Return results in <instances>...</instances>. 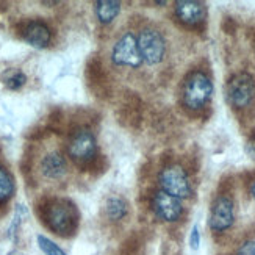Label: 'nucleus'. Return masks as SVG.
Instances as JSON below:
<instances>
[{"mask_svg": "<svg viewBox=\"0 0 255 255\" xmlns=\"http://www.w3.org/2000/svg\"><path fill=\"white\" fill-rule=\"evenodd\" d=\"M25 82H27L25 74L20 71H16L5 79V86L11 91H16V90H20V88L25 85Z\"/></svg>", "mask_w": 255, "mask_h": 255, "instance_id": "obj_17", "label": "nucleus"}, {"mask_svg": "<svg viewBox=\"0 0 255 255\" xmlns=\"http://www.w3.org/2000/svg\"><path fill=\"white\" fill-rule=\"evenodd\" d=\"M199 245H201V234H199L197 226H194L193 230H191V235H190V246H191L193 251H197Z\"/></svg>", "mask_w": 255, "mask_h": 255, "instance_id": "obj_19", "label": "nucleus"}, {"mask_svg": "<svg viewBox=\"0 0 255 255\" xmlns=\"http://www.w3.org/2000/svg\"><path fill=\"white\" fill-rule=\"evenodd\" d=\"M38 246L46 255H66L61 248H58L52 240L44 235H38Z\"/></svg>", "mask_w": 255, "mask_h": 255, "instance_id": "obj_16", "label": "nucleus"}, {"mask_svg": "<svg viewBox=\"0 0 255 255\" xmlns=\"http://www.w3.org/2000/svg\"><path fill=\"white\" fill-rule=\"evenodd\" d=\"M251 191H252V197H254V201H255V182L252 183V190Z\"/></svg>", "mask_w": 255, "mask_h": 255, "instance_id": "obj_22", "label": "nucleus"}, {"mask_svg": "<svg viewBox=\"0 0 255 255\" xmlns=\"http://www.w3.org/2000/svg\"><path fill=\"white\" fill-rule=\"evenodd\" d=\"M22 36L27 44H30L35 49H44L49 46V42L52 39V33L49 27L41 20H31L25 25Z\"/></svg>", "mask_w": 255, "mask_h": 255, "instance_id": "obj_11", "label": "nucleus"}, {"mask_svg": "<svg viewBox=\"0 0 255 255\" xmlns=\"http://www.w3.org/2000/svg\"><path fill=\"white\" fill-rule=\"evenodd\" d=\"M27 215V210L24 205H17L16 207V212H14V216H13V223H11L9 229H8V238L9 240H14V235L17 234V229L22 223V218Z\"/></svg>", "mask_w": 255, "mask_h": 255, "instance_id": "obj_18", "label": "nucleus"}, {"mask_svg": "<svg viewBox=\"0 0 255 255\" xmlns=\"http://www.w3.org/2000/svg\"><path fill=\"white\" fill-rule=\"evenodd\" d=\"M42 5H57V2H42Z\"/></svg>", "mask_w": 255, "mask_h": 255, "instance_id": "obj_23", "label": "nucleus"}, {"mask_svg": "<svg viewBox=\"0 0 255 255\" xmlns=\"http://www.w3.org/2000/svg\"><path fill=\"white\" fill-rule=\"evenodd\" d=\"M160 186L161 191L168 193L177 199H186L191 196V183L185 169L179 164H171L161 169L160 175Z\"/></svg>", "mask_w": 255, "mask_h": 255, "instance_id": "obj_3", "label": "nucleus"}, {"mask_svg": "<svg viewBox=\"0 0 255 255\" xmlns=\"http://www.w3.org/2000/svg\"><path fill=\"white\" fill-rule=\"evenodd\" d=\"M121 13V2L116 0H97L96 2V16L101 24H110Z\"/></svg>", "mask_w": 255, "mask_h": 255, "instance_id": "obj_13", "label": "nucleus"}, {"mask_svg": "<svg viewBox=\"0 0 255 255\" xmlns=\"http://www.w3.org/2000/svg\"><path fill=\"white\" fill-rule=\"evenodd\" d=\"M8 255H24L20 251H11V252H8Z\"/></svg>", "mask_w": 255, "mask_h": 255, "instance_id": "obj_21", "label": "nucleus"}, {"mask_svg": "<svg viewBox=\"0 0 255 255\" xmlns=\"http://www.w3.org/2000/svg\"><path fill=\"white\" fill-rule=\"evenodd\" d=\"M237 255H255V240L245 243L237 252Z\"/></svg>", "mask_w": 255, "mask_h": 255, "instance_id": "obj_20", "label": "nucleus"}, {"mask_svg": "<svg viewBox=\"0 0 255 255\" xmlns=\"http://www.w3.org/2000/svg\"><path fill=\"white\" fill-rule=\"evenodd\" d=\"M14 193V182L5 168L0 166V204L6 202Z\"/></svg>", "mask_w": 255, "mask_h": 255, "instance_id": "obj_15", "label": "nucleus"}, {"mask_svg": "<svg viewBox=\"0 0 255 255\" xmlns=\"http://www.w3.org/2000/svg\"><path fill=\"white\" fill-rule=\"evenodd\" d=\"M46 223L58 235L68 237L77 229L79 215H77L75 207L69 201L57 199V201L50 202L46 210Z\"/></svg>", "mask_w": 255, "mask_h": 255, "instance_id": "obj_1", "label": "nucleus"}, {"mask_svg": "<svg viewBox=\"0 0 255 255\" xmlns=\"http://www.w3.org/2000/svg\"><path fill=\"white\" fill-rule=\"evenodd\" d=\"M107 216L112 221H119L127 215V202L121 197H110L105 207Z\"/></svg>", "mask_w": 255, "mask_h": 255, "instance_id": "obj_14", "label": "nucleus"}, {"mask_svg": "<svg viewBox=\"0 0 255 255\" xmlns=\"http://www.w3.org/2000/svg\"><path fill=\"white\" fill-rule=\"evenodd\" d=\"M213 94V83L208 75L196 71L186 79L183 86V104L190 110H199L207 105Z\"/></svg>", "mask_w": 255, "mask_h": 255, "instance_id": "obj_2", "label": "nucleus"}, {"mask_svg": "<svg viewBox=\"0 0 255 255\" xmlns=\"http://www.w3.org/2000/svg\"><path fill=\"white\" fill-rule=\"evenodd\" d=\"M68 171L64 157L60 152H50L41 160V172L50 180H58Z\"/></svg>", "mask_w": 255, "mask_h": 255, "instance_id": "obj_12", "label": "nucleus"}, {"mask_svg": "<svg viewBox=\"0 0 255 255\" xmlns=\"http://www.w3.org/2000/svg\"><path fill=\"white\" fill-rule=\"evenodd\" d=\"M235 205L229 196H219L212 205L208 226L213 232H224L234 226Z\"/></svg>", "mask_w": 255, "mask_h": 255, "instance_id": "obj_8", "label": "nucleus"}, {"mask_svg": "<svg viewBox=\"0 0 255 255\" xmlns=\"http://www.w3.org/2000/svg\"><path fill=\"white\" fill-rule=\"evenodd\" d=\"M152 208L155 215L160 219L166 221V223H174L177 221L182 213H183V207L180 199H177L164 191H157L152 197Z\"/></svg>", "mask_w": 255, "mask_h": 255, "instance_id": "obj_9", "label": "nucleus"}, {"mask_svg": "<svg viewBox=\"0 0 255 255\" xmlns=\"http://www.w3.org/2000/svg\"><path fill=\"white\" fill-rule=\"evenodd\" d=\"M112 60L116 66H126V68H138L142 64V57L138 47L136 36L131 33H126L115 44L112 52Z\"/></svg>", "mask_w": 255, "mask_h": 255, "instance_id": "obj_7", "label": "nucleus"}, {"mask_svg": "<svg viewBox=\"0 0 255 255\" xmlns=\"http://www.w3.org/2000/svg\"><path fill=\"white\" fill-rule=\"evenodd\" d=\"M227 101L235 108H246L252 104L255 97V82L248 72L234 75L227 83Z\"/></svg>", "mask_w": 255, "mask_h": 255, "instance_id": "obj_4", "label": "nucleus"}, {"mask_svg": "<svg viewBox=\"0 0 255 255\" xmlns=\"http://www.w3.org/2000/svg\"><path fill=\"white\" fill-rule=\"evenodd\" d=\"M69 157L77 163L91 161L97 153V141L91 130L80 128L72 133L68 144Z\"/></svg>", "mask_w": 255, "mask_h": 255, "instance_id": "obj_6", "label": "nucleus"}, {"mask_svg": "<svg viewBox=\"0 0 255 255\" xmlns=\"http://www.w3.org/2000/svg\"><path fill=\"white\" fill-rule=\"evenodd\" d=\"M142 61L153 66L163 61L166 53V42L163 35L155 28H142L136 36Z\"/></svg>", "mask_w": 255, "mask_h": 255, "instance_id": "obj_5", "label": "nucleus"}, {"mask_svg": "<svg viewBox=\"0 0 255 255\" xmlns=\"http://www.w3.org/2000/svg\"><path fill=\"white\" fill-rule=\"evenodd\" d=\"M175 14L186 25H197L205 19V6L196 0H177Z\"/></svg>", "mask_w": 255, "mask_h": 255, "instance_id": "obj_10", "label": "nucleus"}]
</instances>
